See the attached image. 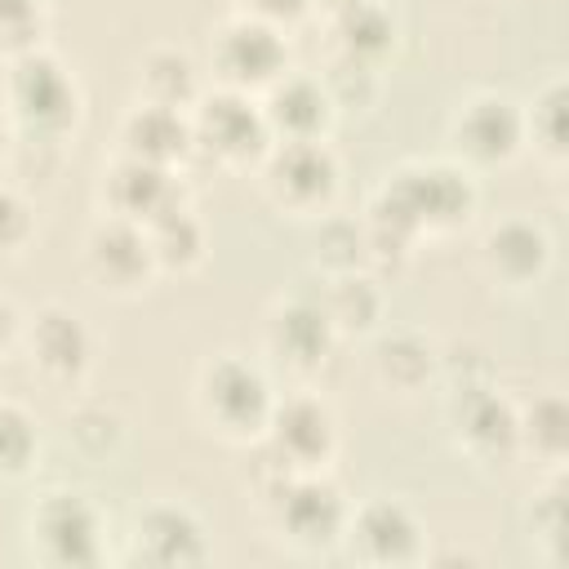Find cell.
<instances>
[{"instance_id": "1", "label": "cell", "mask_w": 569, "mask_h": 569, "mask_svg": "<svg viewBox=\"0 0 569 569\" xmlns=\"http://www.w3.org/2000/svg\"><path fill=\"white\" fill-rule=\"evenodd\" d=\"M476 209H480L476 173L449 156L405 160V164L387 169L360 213L373 267H382L387 253H391V262H405L427 240L458 236L462 227H471Z\"/></svg>"}, {"instance_id": "2", "label": "cell", "mask_w": 569, "mask_h": 569, "mask_svg": "<svg viewBox=\"0 0 569 569\" xmlns=\"http://www.w3.org/2000/svg\"><path fill=\"white\" fill-rule=\"evenodd\" d=\"M0 111L13 129V138L67 147L84 120V89H80L76 67L49 44L4 58Z\"/></svg>"}, {"instance_id": "3", "label": "cell", "mask_w": 569, "mask_h": 569, "mask_svg": "<svg viewBox=\"0 0 569 569\" xmlns=\"http://www.w3.org/2000/svg\"><path fill=\"white\" fill-rule=\"evenodd\" d=\"M276 382L262 360L244 351H213L196 365L191 378V409L196 422L236 449H253L267 436L271 409H276Z\"/></svg>"}, {"instance_id": "4", "label": "cell", "mask_w": 569, "mask_h": 569, "mask_svg": "<svg viewBox=\"0 0 569 569\" xmlns=\"http://www.w3.org/2000/svg\"><path fill=\"white\" fill-rule=\"evenodd\" d=\"M111 520L80 485H49L22 511L27 556L44 569H98L111 560Z\"/></svg>"}, {"instance_id": "5", "label": "cell", "mask_w": 569, "mask_h": 569, "mask_svg": "<svg viewBox=\"0 0 569 569\" xmlns=\"http://www.w3.org/2000/svg\"><path fill=\"white\" fill-rule=\"evenodd\" d=\"M262 516L271 525V538L289 547L293 556H329L342 542L351 498L338 489L329 471L289 476L280 471L267 489H258Z\"/></svg>"}, {"instance_id": "6", "label": "cell", "mask_w": 569, "mask_h": 569, "mask_svg": "<svg viewBox=\"0 0 569 569\" xmlns=\"http://www.w3.org/2000/svg\"><path fill=\"white\" fill-rule=\"evenodd\" d=\"M258 173V191L262 200L293 222H316L325 213L338 209L342 196V156L329 147V138H311V142H271V151L262 156Z\"/></svg>"}, {"instance_id": "7", "label": "cell", "mask_w": 569, "mask_h": 569, "mask_svg": "<svg viewBox=\"0 0 569 569\" xmlns=\"http://www.w3.org/2000/svg\"><path fill=\"white\" fill-rule=\"evenodd\" d=\"M449 160L471 173L507 169L525 156V107L507 89H467L445 120Z\"/></svg>"}, {"instance_id": "8", "label": "cell", "mask_w": 569, "mask_h": 569, "mask_svg": "<svg viewBox=\"0 0 569 569\" xmlns=\"http://www.w3.org/2000/svg\"><path fill=\"white\" fill-rule=\"evenodd\" d=\"M258 449L289 476L333 471V462L342 453V418L316 387L302 382V387L276 396V409H271V422H267V436L258 440Z\"/></svg>"}, {"instance_id": "9", "label": "cell", "mask_w": 569, "mask_h": 569, "mask_svg": "<svg viewBox=\"0 0 569 569\" xmlns=\"http://www.w3.org/2000/svg\"><path fill=\"white\" fill-rule=\"evenodd\" d=\"M18 351L27 360V373L49 387V391H80L93 373V329L84 325V316L67 302H40L31 316H22V338Z\"/></svg>"}, {"instance_id": "10", "label": "cell", "mask_w": 569, "mask_h": 569, "mask_svg": "<svg viewBox=\"0 0 569 569\" xmlns=\"http://www.w3.org/2000/svg\"><path fill=\"white\" fill-rule=\"evenodd\" d=\"M191 120V138H196V151L209 156L218 169H231V173H249L262 164V156L271 151V129L262 120V107L253 93H240V89H222V84H209L200 93V102L187 111Z\"/></svg>"}, {"instance_id": "11", "label": "cell", "mask_w": 569, "mask_h": 569, "mask_svg": "<svg viewBox=\"0 0 569 569\" xmlns=\"http://www.w3.org/2000/svg\"><path fill=\"white\" fill-rule=\"evenodd\" d=\"M124 565L142 569H196L213 560V533L209 520L187 502V498H151L129 516Z\"/></svg>"}, {"instance_id": "12", "label": "cell", "mask_w": 569, "mask_h": 569, "mask_svg": "<svg viewBox=\"0 0 569 569\" xmlns=\"http://www.w3.org/2000/svg\"><path fill=\"white\" fill-rule=\"evenodd\" d=\"M445 418L453 431V449L485 476L520 462V405L502 396L498 382L445 391Z\"/></svg>"}, {"instance_id": "13", "label": "cell", "mask_w": 569, "mask_h": 569, "mask_svg": "<svg viewBox=\"0 0 569 569\" xmlns=\"http://www.w3.org/2000/svg\"><path fill=\"white\" fill-rule=\"evenodd\" d=\"M338 547L356 565H369V569H409L431 556L427 520L400 493H369V498L351 502Z\"/></svg>"}, {"instance_id": "14", "label": "cell", "mask_w": 569, "mask_h": 569, "mask_svg": "<svg viewBox=\"0 0 569 569\" xmlns=\"http://www.w3.org/2000/svg\"><path fill=\"white\" fill-rule=\"evenodd\" d=\"M80 271L102 298H116V302H138L160 280L147 227L111 218V213H98L89 222L80 240Z\"/></svg>"}, {"instance_id": "15", "label": "cell", "mask_w": 569, "mask_h": 569, "mask_svg": "<svg viewBox=\"0 0 569 569\" xmlns=\"http://www.w3.org/2000/svg\"><path fill=\"white\" fill-rule=\"evenodd\" d=\"M289 31H276L267 22L227 13L209 36V71L213 84L240 89V93H267L289 71Z\"/></svg>"}, {"instance_id": "16", "label": "cell", "mask_w": 569, "mask_h": 569, "mask_svg": "<svg viewBox=\"0 0 569 569\" xmlns=\"http://www.w3.org/2000/svg\"><path fill=\"white\" fill-rule=\"evenodd\" d=\"M342 338L325 320L311 293H280L262 316V351L267 365L284 369L293 382H311L329 369Z\"/></svg>"}, {"instance_id": "17", "label": "cell", "mask_w": 569, "mask_h": 569, "mask_svg": "<svg viewBox=\"0 0 569 569\" xmlns=\"http://www.w3.org/2000/svg\"><path fill=\"white\" fill-rule=\"evenodd\" d=\"M93 200H98V213H111V218L147 227V222L191 204V187H187V178L178 169H160V164L129 160V156H111L102 164V173H98Z\"/></svg>"}, {"instance_id": "18", "label": "cell", "mask_w": 569, "mask_h": 569, "mask_svg": "<svg viewBox=\"0 0 569 569\" xmlns=\"http://www.w3.org/2000/svg\"><path fill=\"white\" fill-rule=\"evenodd\" d=\"M551 262H556V244L547 227L525 213L493 222L480 240V271L502 293H533L551 276Z\"/></svg>"}, {"instance_id": "19", "label": "cell", "mask_w": 569, "mask_h": 569, "mask_svg": "<svg viewBox=\"0 0 569 569\" xmlns=\"http://www.w3.org/2000/svg\"><path fill=\"white\" fill-rule=\"evenodd\" d=\"M262 120L271 129L276 142H311V138H329L338 124L333 98L325 89V80L316 71H284L267 93H258Z\"/></svg>"}, {"instance_id": "20", "label": "cell", "mask_w": 569, "mask_h": 569, "mask_svg": "<svg viewBox=\"0 0 569 569\" xmlns=\"http://www.w3.org/2000/svg\"><path fill=\"white\" fill-rule=\"evenodd\" d=\"M369 369H373L378 391H387L396 400H418L440 387V342L427 338L422 329H387L382 325L373 333Z\"/></svg>"}, {"instance_id": "21", "label": "cell", "mask_w": 569, "mask_h": 569, "mask_svg": "<svg viewBox=\"0 0 569 569\" xmlns=\"http://www.w3.org/2000/svg\"><path fill=\"white\" fill-rule=\"evenodd\" d=\"M116 156H129V160L160 164V169H178L182 173L187 160L196 156V138H191L187 111L129 102V111L116 124Z\"/></svg>"}, {"instance_id": "22", "label": "cell", "mask_w": 569, "mask_h": 569, "mask_svg": "<svg viewBox=\"0 0 569 569\" xmlns=\"http://www.w3.org/2000/svg\"><path fill=\"white\" fill-rule=\"evenodd\" d=\"M311 298L320 302L325 320L333 325V333H338L342 342L373 338V333L387 325V289H382L378 271L320 276V284L311 289Z\"/></svg>"}, {"instance_id": "23", "label": "cell", "mask_w": 569, "mask_h": 569, "mask_svg": "<svg viewBox=\"0 0 569 569\" xmlns=\"http://www.w3.org/2000/svg\"><path fill=\"white\" fill-rule=\"evenodd\" d=\"M204 89L209 84L200 76V62L187 49H178V44H151L133 62V102L169 107V111H191Z\"/></svg>"}, {"instance_id": "24", "label": "cell", "mask_w": 569, "mask_h": 569, "mask_svg": "<svg viewBox=\"0 0 569 569\" xmlns=\"http://www.w3.org/2000/svg\"><path fill=\"white\" fill-rule=\"evenodd\" d=\"M325 27H329V53L333 58H347V62H360L373 71L391 67L396 44H400V27L382 0H365L347 13H333V18H325Z\"/></svg>"}, {"instance_id": "25", "label": "cell", "mask_w": 569, "mask_h": 569, "mask_svg": "<svg viewBox=\"0 0 569 569\" xmlns=\"http://www.w3.org/2000/svg\"><path fill=\"white\" fill-rule=\"evenodd\" d=\"M525 151L547 173H565L569 164V76L551 71L525 102Z\"/></svg>"}, {"instance_id": "26", "label": "cell", "mask_w": 569, "mask_h": 569, "mask_svg": "<svg viewBox=\"0 0 569 569\" xmlns=\"http://www.w3.org/2000/svg\"><path fill=\"white\" fill-rule=\"evenodd\" d=\"M147 240L160 276H196L209 262V227L196 204H182L156 222H147Z\"/></svg>"}, {"instance_id": "27", "label": "cell", "mask_w": 569, "mask_h": 569, "mask_svg": "<svg viewBox=\"0 0 569 569\" xmlns=\"http://www.w3.org/2000/svg\"><path fill=\"white\" fill-rule=\"evenodd\" d=\"M520 458H533L542 471L569 462V405L560 391H538L520 405Z\"/></svg>"}, {"instance_id": "28", "label": "cell", "mask_w": 569, "mask_h": 569, "mask_svg": "<svg viewBox=\"0 0 569 569\" xmlns=\"http://www.w3.org/2000/svg\"><path fill=\"white\" fill-rule=\"evenodd\" d=\"M311 271L316 276H342V271H373L369 236L360 218L325 213L311 222Z\"/></svg>"}, {"instance_id": "29", "label": "cell", "mask_w": 569, "mask_h": 569, "mask_svg": "<svg viewBox=\"0 0 569 569\" xmlns=\"http://www.w3.org/2000/svg\"><path fill=\"white\" fill-rule=\"evenodd\" d=\"M529 538L542 551L547 565H565L569 560V507H565V467L560 471H542L538 489L529 493Z\"/></svg>"}, {"instance_id": "30", "label": "cell", "mask_w": 569, "mask_h": 569, "mask_svg": "<svg viewBox=\"0 0 569 569\" xmlns=\"http://www.w3.org/2000/svg\"><path fill=\"white\" fill-rule=\"evenodd\" d=\"M40 449H44V436L36 413L22 400L0 396V485L27 480L40 467Z\"/></svg>"}, {"instance_id": "31", "label": "cell", "mask_w": 569, "mask_h": 569, "mask_svg": "<svg viewBox=\"0 0 569 569\" xmlns=\"http://www.w3.org/2000/svg\"><path fill=\"white\" fill-rule=\"evenodd\" d=\"M124 413L107 400H80L71 413H67V440L80 458L89 462H102V458H116L120 445H124Z\"/></svg>"}, {"instance_id": "32", "label": "cell", "mask_w": 569, "mask_h": 569, "mask_svg": "<svg viewBox=\"0 0 569 569\" xmlns=\"http://www.w3.org/2000/svg\"><path fill=\"white\" fill-rule=\"evenodd\" d=\"M316 76L325 80L338 120L347 111H373L378 98H382V71H373V67H360V62H347V58H333L329 53V67L316 71Z\"/></svg>"}, {"instance_id": "33", "label": "cell", "mask_w": 569, "mask_h": 569, "mask_svg": "<svg viewBox=\"0 0 569 569\" xmlns=\"http://www.w3.org/2000/svg\"><path fill=\"white\" fill-rule=\"evenodd\" d=\"M36 231H40V222H36L31 196L0 173V262L22 258L36 244Z\"/></svg>"}, {"instance_id": "34", "label": "cell", "mask_w": 569, "mask_h": 569, "mask_svg": "<svg viewBox=\"0 0 569 569\" xmlns=\"http://www.w3.org/2000/svg\"><path fill=\"white\" fill-rule=\"evenodd\" d=\"M49 0H0V58L44 44Z\"/></svg>"}, {"instance_id": "35", "label": "cell", "mask_w": 569, "mask_h": 569, "mask_svg": "<svg viewBox=\"0 0 569 569\" xmlns=\"http://www.w3.org/2000/svg\"><path fill=\"white\" fill-rule=\"evenodd\" d=\"M231 13L253 18V22H267V27H276V31H293V27H302L316 9H311V0H231Z\"/></svg>"}, {"instance_id": "36", "label": "cell", "mask_w": 569, "mask_h": 569, "mask_svg": "<svg viewBox=\"0 0 569 569\" xmlns=\"http://www.w3.org/2000/svg\"><path fill=\"white\" fill-rule=\"evenodd\" d=\"M18 338H22V311H18L13 298L0 293V365L18 351Z\"/></svg>"}, {"instance_id": "37", "label": "cell", "mask_w": 569, "mask_h": 569, "mask_svg": "<svg viewBox=\"0 0 569 569\" xmlns=\"http://www.w3.org/2000/svg\"><path fill=\"white\" fill-rule=\"evenodd\" d=\"M356 4H365V0H311V9H316L320 18H333V13H347V9H356Z\"/></svg>"}, {"instance_id": "38", "label": "cell", "mask_w": 569, "mask_h": 569, "mask_svg": "<svg viewBox=\"0 0 569 569\" xmlns=\"http://www.w3.org/2000/svg\"><path fill=\"white\" fill-rule=\"evenodd\" d=\"M9 156H13V129H9V120H4V111H0V169L9 164Z\"/></svg>"}]
</instances>
